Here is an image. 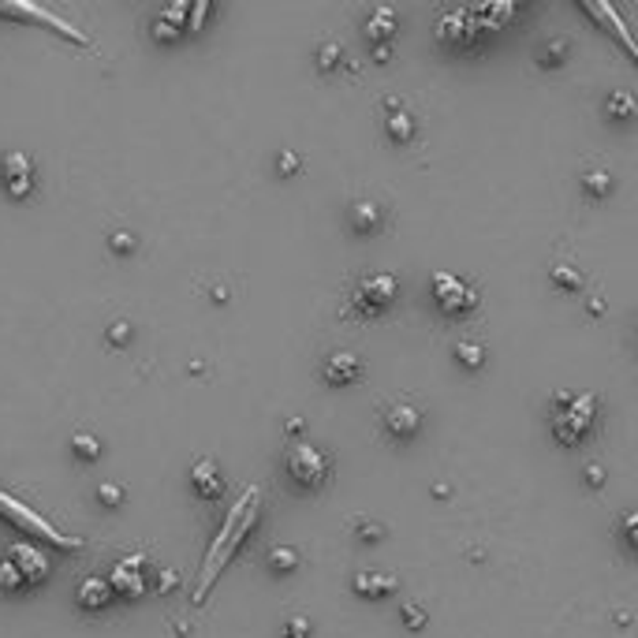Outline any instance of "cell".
Here are the masks:
<instances>
[{
    "mask_svg": "<svg viewBox=\"0 0 638 638\" xmlns=\"http://www.w3.org/2000/svg\"><path fill=\"white\" fill-rule=\"evenodd\" d=\"M0 15H19V19H37V23H46V26H53L57 34H64V37H71V42H78V46H87L90 37L87 34H78L71 23H64L57 12H49V8H42V5H0Z\"/></svg>",
    "mask_w": 638,
    "mask_h": 638,
    "instance_id": "9c48e42d",
    "label": "cell"
},
{
    "mask_svg": "<svg viewBox=\"0 0 638 638\" xmlns=\"http://www.w3.org/2000/svg\"><path fill=\"white\" fill-rule=\"evenodd\" d=\"M190 486H194L198 497L217 500V497L224 493V478H221L217 463H213V459H198V463L190 467Z\"/></svg>",
    "mask_w": 638,
    "mask_h": 638,
    "instance_id": "5bb4252c",
    "label": "cell"
},
{
    "mask_svg": "<svg viewBox=\"0 0 638 638\" xmlns=\"http://www.w3.org/2000/svg\"><path fill=\"white\" fill-rule=\"evenodd\" d=\"M269 564H273L276 571H292V568L299 564V552L288 549V545H276V549H269Z\"/></svg>",
    "mask_w": 638,
    "mask_h": 638,
    "instance_id": "603a6c76",
    "label": "cell"
},
{
    "mask_svg": "<svg viewBox=\"0 0 638 638\" xmlns=\"http://www.w3.org/2000/svg\"><path fill=\"white\" fill-rule=\"evenodd\" d=\"M49 579V556L30 545V541H15L0 556V590L5 593H19L30 586H42Z\"/></svg>",
    "mask_w": 638,
    "mask_h": 638,
    "instance_id": "7a4b0ae2",
    "label": "cell"
},
{
    "mask_svg": "<svg viewBox=\"0 0 638 638\" xmlns=\"http://www.w3.org/2000/svg\"><path fill=\"white\" fill-rule=\"evenodd\" d=\"M456 355L463 358L467 366H482V358H486V351L478 347V344H459V347H456Z\"/></svg>",
    "mask_w": 638,
    "mask_h": 638,
    "instance_id": "d4e9b609",
    "label": "cell"
},
{
    "mask_svg": "<svg viewBox=\"0 0 638 638\" xmlns=\"http://www.w3.org/2000/svg\"><path fill=\"white\" fill-rule=\"evenodd\" d=\"M317 57H322V67H333V64L340 60V46H325V49L317 53Z\"/></svg>",
    "mask_w": 638,
    "mask_h": 638,
    "instance_id": "4dcf8cb0",
    "label": "cell"
},
{
    "mask_svg": "<svg viewBox=\"0 0 638 638\" xmlns=\"http://www.w3.org/2000/svg\"><path fill=\"white\" fill-rule=\"evenodd\" d=\"M128 336H131V325L128 322H112L108 325V340L112 344H128Z\"/></svg>",
    "mask_w": 638,
    "mask_h": 638,
    "instance_id": "f1b7e54d",
    "label": "cell"
},
{
    "mask_svg": "<svg viewBox=\"0 0 638 638\" xmlns=\"http://www.w3.org/2000/svg\"><path fill=\"white\" fill-rule=\"evenodd\" d=\"M433 299H437V306H441L445 314H467V310H474V303H478V295L459 281V276H452V273H437L433 276Z\"/></svg>",
    "mask_w": 638,
    "mask_h": 638,
    "instance_id": "52a82bcc",
    "label": "cell"
},
{
    "mask_svg": "<svg viewBox=\"0 0 638 638\" xmlns=\"http://www.w3.org/2000/svg\"><path fill=\"white\" fill-rule=\"evenodd\" d=\"M388 135H392V139H400V142H407V139L415 135V124H411V116H407L404 108L388 116Z\"/></svg>",
    "mask_w": 638,
    "mask_h": 638,
    "instance_id": "7402d4cb",
    "label": "cell"
},
{
    "mask_svg": "<svg viewBox=\"0 0 638 638\" xmlns=\"http://www.w3.org/2000/svg\"><path fill=\"white\" fill-rule=\"evenodd\" d=\"M355 593H363V597H385L396 590V575L392 571H358L351 579Z\"/></svg>",
    "mask_w": 638,
    "mask_h": 638,
    "instance_id": "e0dca14e",
    "label": "cell"
},
{
    "mask_svg": "<svg viewBox=\"0 0 638 638\" xmlns=\"http://www.w3.org/2000/svg\"><path fill=\"white\" fill-rule=\"evenodd\" d=\"M586 190L605 194V190H609V176H605V172H590V176H586Z\"/></svg>",
    "mask_w": 638,
    "mask_h": 638,
    "instance_id": "83f0119b",
    "label": "cell"
},
{
    "mask_svg": "<svg viewBox=\"0 0 638 638\" xmlns=\"http://www.w3.org/2000/svg\"><path fill=\"white\" fill-rule=\"evenodd\" d=\"M556 404H564V411L552 418V433L561 445H579L590 433L593 418H597V400L593 396H561Z\"/></svg>",
    "mask_w": 638,
    "mask_h": 638,
    "instance_id": "3957f363",
    "label": "cell"
},
{
    "mask_svg": "<svg viewBox=\"0 0 638 638\" xmlns=\"http://www.w3.org/2000/svg\"><path fill=\"white\" fill-rule=\"evenodd\" d=\"M0 183H5V190L12 198H26L34 190V161H30V153L12 149V153L0 157Z\"/></svg>",
    "mask_w": 638,
    "mask_h": 638,
    "instance_id": "ba28073f",
    "label": "cell"
},
{
    "mask_svg": "<svg viewBox=\"0 0 638 638\" xmlns=\"http://www.w3.org/2000/svg\"><path fill=\"white\" fill-rule=\"evenodd\" d=\"M605 108H609V116H612V119H631V116L638 112V101H634L627 90H616V94H609Z\"/></svg>",
    "mask_w": 638,
    "mask_h": 638,
    "instance_id": "ffe728a7",
    "label": "cell"
},
{
    "mask_svg": "<svg viewBox=\"0 0 638 638\" xmlns=\"http://www.w3.org/2000/svg\"><path fill=\"white\" fill-rule=\"evenodd\" d=\"M98 500H101L105 508H116L119 500H124V489H119V486H112V482H105V486L98 489Z\"/></svg>",
    "mask_w": 638,
    "mask_h": 638,
    "instance_id": "484cf974",
    "label": "cell"
},
{
    "mask_svg": "<svg viewBox=\"0 0 638 638\" xmlns=\"http://www.w3.org/2000/svg\"><path fill=\"white\" fill-rule=\"evenodd\" d=\"M556 284H564V288H579L582 284V276H575V273H568V265H556Z\"/></svg>",
    "mask_w": 638,
    "mask_h": 638,
    "instance_id": "4316f807",
    "label": "cell"
},
{
    "mask_svg": "<svg viewBox=\"0 0 638 638\" xmlns=\"http://www.w3.org/2000/svg\"><path fill=\"white\" fill-rule=\"evenodd\" d=\"M71 448H75L78 459H98V456H101L98 437H90V433H75V437H71Z\"/></svg>",
    "mask_w": 638,
    "mask_h": 638,
    "instance_id": "44dd1931",
    "label": "cell"
},
{
    "mask_svg": "<svg viewBox=\"0 0 638 638\" xmlns=\"http://www.w3.org/2000/svg\"><path fill=\"white\" fill-rule=\"evenodd\" d=\"M284 470L299 489H322L329 478V456L314 445H292L284 456Z\"/></svg>",
    "mask_w": 638,
    "mask_h": 638,
    "instance_id": "277c9868",
    "label": "cell"
},
{
    "mask_svg": "<svg viewBox=\"0 0 638 638\" xmlns=\"http://www.w3.org/2000/svg\"><path fill=\"white\" fill-rule=\"evenodd\" d=\"M112 251H135V235L131 232H112Z\"/></svg>",
    "mask_w": 638,
    "mask_h": 638,
    "instance_id": "f546056e",
    "label": "cell"
},
{
    "mask_svg": "<svg viewBox=\"0 0 638 638\" xmlns=\"http://www.w3.org/2000/svg\"><path fill=\"white\" fill-rule=\"evenodd\" d=\"M258 504H262V489L258 486H247L243 493H239L235 508L224 515V527L217 530L210 552H206V561H202V575H198V586H194V602H206V593L210 586L217 582V575L224 571V564L232 561V552L243 545V538L254 530L258 523Z\"/></svg>",
    "mask_w": 638,
    "mask_h": 638,
    "instance_id": "6da1fadb",
    "label": "cell"
},
{
    "mask_svg": "<svg viewBox=\"0 0 638 638\" xmlns=\"http://www.w3.org/2000/svg\"><path fill=\"white\" fill-rule=\"evenodd\" d=\"M351 224H355V232H374L381 224V210L374 202H355L351 206Z\"/></svg>",
    "mask_w": 638,
    "mask_h": 638,
    "instance_id": "d6986e66",
    "label": "cell"
},
{
    "mask_svg": "<svg viewBox=\"0 0 638 638\" xmlns=\"http://www.w3.org/2000/svg\"><path fill=\"white\" fill-rule=\"evenodd\" d=\"M392 30H396V15H392V8H377V12L366 19L370 42H385V37H392Z\"/></svg>",
    "mask_w": 638,
    "mask_h": 638,
    "instance_id": "ac0fdd59",
    "label": "cell"
},
{
    "mask_svg": "<svg viewBox=\"0 0 638 638\" xmlns=\"http://www.w3.org/2000/svg\"><path fill=\"white\" fill-rule=\"evenodd\" d=\"M108 582H112V590H116L119 597H142L146 586H149V561H146V552L119 556V561L112 564Z\"/></svg>",
    "mask_w": 638,
    "mask_h": 638,
    "instance_id": "8992f818",
    "label": "cell"
},
{
    "mask_svg": "<svg viewBox=\"0 0 638 638\" xmlns=\"http://www.w3.org/2000/svg\"><path fill=\"white\" fill-rule=\"evenodd\" d=\"M0 511L5 515H12V520L19 523V527H30V530H37V534H46V538H53V541H60V545H67V549H75V541H67V538H60L46 520H37V515L30 511V508H23L19 500H12V497H5L0 493Z\"/></svg>",
    "mask_w": 638,
    "mask_h": 638,
    "instance_id": "7c38bea8",
    "label": "cell"
},
{
    "mask_svg": "<svg viewBox=\"0 0 638 638\" xmlns=\"http://www.w3.org/2000/svg\"><path fill=\"white\" fill-rule=\"evenodd\" d=\"M586 12H590V15L597 19V23H602L605 30H612V34L620 37V46H623V49H627V53L634 57V64H638V42H634V37H631V26H627V23L620 19V12H616L612 5H586Z\"/></svg>",
    "mask_w": 638,
    "mask_h": 638,
    "instance_id": "4fadbf2b",
    "label": "cell"
},
{
    "mask_svg": "<svg viewBox=\"0 0 638 638\" xmlns=\"http://www.w3.org/2000/svg\"><path fill=\"white\" fill-rule=\"evenodd\" d=\"M358 370H363V363L351 355V351H333L329 358H325V381L329 385H347V381H355L358 377Z\"/></svg>",
    "mask_w": 638,
    "mask_h": 638,
    "instance_id": "2e32d148",
    "label": "cell"
},
{
    "mask_svg": "<svg viewBox=\"0 0 638 638\" xmlns=\"http://www.w3.org/2000/svg\"><path fill=\"white\" fill-rule=\"evenodd\" d=\"M176 582H180V575H172V571H161V575H157V590H161V593L172 590Z\"/></svg>",
    "mask_w": 638,
    "mask_h": 638,
    "instance_id": "1f68e13d",
    "label": "cell"
},
{
    "mask_svg": "<svg viewBox=\"0 0 638 638\" xmlns=\"http://www.w3.org/2000/svg\"><path fill=\"white\" fill-rule=\"evenodd\" d=\"M396 292H400L396 276H388V273H370V276H363V281H358V288H355V295H351V306H355L358 314L374 317V314H381V310L396 299Z\"/></svg>",
    "mask_w": 638,
    "mask_h": 638,
    "instance_id": "5b68a950",
    "label": "cell"
},
{
    "mask_svg": "<svg viewBox=\"0 0 638 638\" xmlns=\"http://www.w3.org/2000/svg\"><path fill=\"white\" fill-rule=\"evenodd\" d=\"M385 429H388V437H396V441H411V437L422 429V415L411 404H392L385 411Z\"/></svg>",
    "mask_w": 638,
    "mask_h": 638,
    "instance_id": "30bf717a",
    "label": "cell"
},
{
    "mask_svg": "<svg viewBox=\"0 0 638 638\" xmlns=\"http://www.w3.org/2000/svg\"><path fill=\"white\" fill-rule=\"evenodd\" d=\"M281 169H284V172H292V169H299V161H295L292 153H284V161H281Z\"/></svg>",
    "mask_w": 638,
    "mask_h": 638,
    "instance_id": "e575fe53",
    "label": "cell"
},
{
    "mask_svg": "<svg viewBox=\"0 0 638 638\" xmlns=\"http://www.w3.org/2000/svg\"><path fill=\"white\" fill-rule=\"evenodd\" d=\"M75 597H78V605L83 609H105L112 597H116V590H112V582L108 579H98V575H87L83 582H78V590H75Z\"/></svg>",
    "mask_w": 638,
    "mask_h": 638,
    "instance_id": "9a60e30c",
    "label": "cell"
},
{
    "mask_svg": "<svg viewBox=\"0 0 638 638\" xmlns=\"http://www.w3.org/2000/svg\"><path fill=\"white\" fill-rule=\"evenodd\" d=\"M620 538H623V545H627V549L638 556V508L623 515V523H620Z\"/></svg>",
    "mask_w": 638,
    "mask_h": 638,
    "instance_id": "cb8c5ba5",
    "label": "cell"
},
{
    "mask_svg": "<svg viewBox=\"0 0 638 638\" xmlns=\"http://www.w3.org/2000/svg\"><path fill=\"white\" fill-rule=\"evenodd\" d=\"M190 23V8L187 5H169L153 15V37L157 42H176V37L187 30Z\"/></svg>",
    "mask_w": 638,
    "mask_h": 638,
    "instance_id": "8fae6325",
    "label": "cell"
},
{
    "mask_svg": "<svg viewBox=\"0 0 638 638\" xmlns=\"http://www.w3.org/2000/svg\"><path fill=\"white\" fill-rule=\"evenodd\" d=\"M404 612H407V620H411V627H418V623H422V609H418V605H407Z\"/></svg>",
    "mask_w": 638,
    "mask_h": 638,
    "instance_id": "836d02e7",
    "label": "cell"
},
{
    "mask_svg": "<svg viewBox=\"0 0 638 638\" xmlns=\"http://www.w3.org/2000/svg\"><path fill=\"white\" fill-rule=\"evenodd\" d=\"M306 634V620H292L288 623V638H303Z\"/></svg>",
    "mask_w": 638,
    "mask_h": 638,
    "instance_id": "d6a6232c",
    "label": "cell"
}]
</instances>
